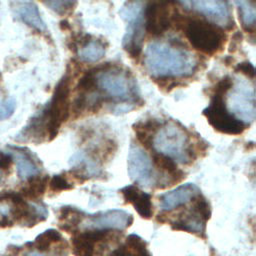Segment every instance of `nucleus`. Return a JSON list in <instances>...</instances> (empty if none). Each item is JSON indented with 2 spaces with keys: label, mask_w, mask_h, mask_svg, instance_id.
I'll return each mask as SVG.
<instances>
[{
  "label": "nucleus",
  "mask_w": 256,
  "mask_h": 256,
  "mask_svg": "<svg viewBox=\"0 0 256 256\" xmlns=\"http://www.w3.org/2000/svg\"><path fill=\"white\" fill-rule=\"evenodd\" d=\"M144 64L148 73L154 77L187 76L196 67V61L189 51L165 42L147 45Z\"/></svg>",
  "instance_id": "f257e3e1"
},
{
  "label": "nucleus",
  "mask_w": 256,
  "mask_h": 256,
  "mask_svg": "<svg viewBox=\"0 0 256 256\" xmlns=\"http://www.w3.org/2000/svg\"><path fill=\"white\" fill-rule=\"evenodd\" d=\"M154 149L172 160L187 164L194 159V151L189 134L180 125L169 122L159 127L152 139Z\"/></svg>",
  "instance_id": "f03ea898"
},
{
  "label": "nucleus",
  "mask_w": 256,
  "mask_h": 256,
  "mask_svg": "<svg viewBox=\"0 0 256 256\" xmlns=\"http://www.w3.org/2000/svg\"><path fill=\"white\" fill-rule=\"evenodd\" d=\"M70 84V77L66 74L57 84L48 106L40 112L45 121L47 139L49 141L57 136L62 123L69 117Z\"/></svg>",
  "instance_id": "7ed1b4c3"
},
{
  "label": "nucleus",
  "mask_w": 256,
  "mask_h": 256,
  "mask_svg": "<svg viewBox=\"0 0 256 256\" xmlns=\"http://www.w3.org/2000/svg\"><path fill=\"white\" fill-rule=\"evenodd\" d=\"M185 35L195 49L209 55L220 51L225 42L223 30L202 19H187Z\"/></svg>",
  "instance_id": "20e7f679"
},
{
  "label": "nucleus",
  "mask_w": 256,
  "mask_h": 256,
  "mask_svg": "<svg viewBox=\"0 0 256 256\" xmlns=\"http://www.w3.org/2000/svg\"><path fill=\"white\" fill-rule=\"evenodd\" d=\"M119 13L127 22L122 46L131 58H138L142 51L145 27L143 4L141 2H126Z\"/></svg>",
  "instance_id": "39448f33"
},
{
  "label": "nucleus",
  "mask_w": 256,
  "mask_h": 256,
  "mask_svg": "<svg viewBox=\"0 0 256 256\" xmlns=\"http://www.w3.org/2000/svg\"><path fill=\"white\" fill-rule=\"evenodd\" d=\"M202 113L208 123L218 132L229 135H239L246 128V124L227 111L223 96L213 95L209 106L206 107Z\"/></svg>",
  "instance_id": "423d86ee"
},
{
  "label": "nucleus",
  "mask_w": 256,
  "mask_h": 256,
  "mask_svg": "<svg viewBox=\"0 0 256 256\" xmlns=\"http://www.w3.org/2000/svg\"><path fill=\"white\" fill-rule=\"evenodd\" d=\"M228 108L244 124L255 118L254 88L243 79H238L235 88L228 96Z\"/></svg>",
  "instance_id": "0eeeda50"
},
{
  "label": "nucleus",
  "mask_w": 256,
  "mask_h": 256,
  "mask_svg": "<svg viewBox=\"0 0 256 256\" xmlns=\"http://www.w3.org/2000/svg\"><path fill=\"white\" fill-rule=\"evenodd\" d=\"M102 68L98 72L95 70L97 84L110 97L121 101L128 100L132 88L127 74L117 68H111L108 63Z\"/></svg>",
  "instance_id": "6e6552de"
},
{
  "label": "nucleus",
  "mask_w": 256,
  "mask_h": 256,
  "mask_svg": "<svg viewBox=\"0 0 256 256\" xmlns=\"http://www.w3.org/2000/svg\"><path fill=\"white\" fill-rule=\"evenodd\" d=\"M127 167L128 174L135 183L144 187L156 186V177L150 157L141 147L133 143L128 152Z\"/></svg>",
  "instance_id": "1a4fd4ad"
},
{
  "label": "nucleus",
  "mask_w": 256,
  "mask_h": 256,
  "mask_svg": "<svg viewBox=\"0 0 256 256\" xmlns=\"http://www.w3.org/2000/svg\"><path fill=\"white\" fill-rule=\"evenodd\" d=\"M133 222L130 213L123 210H108L94 215H90L86 220L82 221L83 227L89 230H123L129 227Z\"/></svg>",
  "instance_id": "9d476101"
},
{
  "label": "nucleus",
  "mask_w": 256,
  "mask_h": 256,
  "mask_svg": "<svg viewBox=\"0 0 256 256\" xmlns=\"http://www.w3.org/2000/svg\"><path fill=\"white\" fill-rule=\"evenodd\" d=\"M187 9L192 8L203 15H205L214 25L225 26L230 28L233 26V20L231 18L229 6L227 2L219 0H195V1H184L180 2Z\"/></svg>",
  "instance_id": "9b49d317"
},
{
  "label": "nucleus",
  "mask_w": 256,
  "mask_h": 256,
  "mask_svg": "<svg viewBox=\"0 0 256 256\" xmlns=\"http://www.w3.org/2000/svg\"><path fill=\"white\" fill-rule=\"evenodd\" d=\"M172 14L168 2H150L144 9L145 29L152 35H161L171 24Z\"/></svg>",
  "instance_id": "f8f14e48"
},
{
  "label": "nucleus",
  "mask_w": 256,
  "mask_h": 256,
  "mask_svg": "<svg viewBox=\"0 0 256 256\" xmlns=\"http://www.w3.org/2000/svg\"><path fill=\"white\" fill-rule=\"evenodd\" d=\"M109 231L89 230L75 235L72 239V250L75 256H93L95 248L107 241Z\"/></svg>",
  "instance_id": "ddd939ff"
},
{
  "label": "nucleus",
  "mask_w": 256,
  "mask_h": 256,
  "mask_svg": "<svg viewBox=\"0 0 256 256\" xmlns=\"http://www.w3.org/2000/svg\"><path fill=\"white\" fill-rule=\"evenodd\" d=\"M198 194L199 189L195 184L187 183L181 185L176 189L161 195V208L166 211L172 210L174 208H177L181 205L188 203L189 201H191V199H194V197Z\"/></svg>",
  "instance_id": "4468645a"
},
{
  "label": "nucleus",
  "mask_w": 256,
  "mask_h": 256,
  "mask_svg": "<svg viewBox=\"0 0 256 256\" xmlns=\"http://www.w3.org/2000/svg\"><path fill=\"white\" fill-rule=\"evenodd\" d=\"M121 193L126 203L133 205L137 213L146 219L152 216V203L150 194L141 191L134 185H128L121 189Z\"/></svg>",
  "instance_id": "2eb2a0df"
},
{
  "label": "nucleus",
  "mask_w": 256,
  "mask_h": 256,
  "mask_svg": "<svg viewBox=\"0 0 256 256\" xmlns=\"http://www.w3.org/2000/svg\"><path fill=\"white\" fill-rule=\"evenodd\" d=\"M15 14L28 26L38 30L46 31V25L41 18L39 9L34 2L31 1H20L12 3Z\"/></svg>",
  "instance_id": "dca6fc26"
},
{
  "label": "nucleus",
  "mask_w": 256,
  "mask_h": 256,
  "mask_svg": "<svg viewBox=\"0 0 256 256\" xmlns=\"http://www.w3.org/2000/svg\"><path fill=\"white\" fill-rule=\"evenodd\" d=\"M17 167V174L21 180H29L40 172V168L32 156L22 149L12 147L7 151Z\"/></svg>",
  "instance_id": "f3484780"
},
{
  "label": "nucleus",
  "mask_w": 256,
  "mask_h": 256,
  "mask_svg": "<svg viewBox=\"0 0 256 256\" xmlns=\"http://www.w3.org/2000/svg\"><path fill=\"white\" fill-rule=\"evenodd\" d=\"M171 225L173 229L184 230L204 237L206 220L191 207L190 212L183 214V216L179 217Z\"/></svg>",
  "instance_id": "a211bd4d"
},
{
  "label": "nucleus",
  "mask_w": 256,
  "mask_h": 256,
  "mask_svg": "<svg viewBox=\"0 0 256 256\" xmlns=\"http://www.w3.org/2000/svg\"><path fill=\"white\" fill-rule=\"evenodd\" d=\"M110 256H151L146 242L138 235L131 234L127 237L125 243L115 249Z\"/></svg>",
  "instance_id": "6ab92c4d"
},
{
  "label": "nucleus",
  "mask_w": 256,
  "mask_h": 256,
  "mask_svg": "<svg viewBox=\"0 0 256 256\" xmlns=\"http://www.w3.org/2000/svg\"><path fill=\"white\" fill-rule=\"evenodd\" d=\"M235 4L238 8L239 18L243 29L249 33H254L255 22H256V6L255 2L240 0L236 1Z\"/></svg>",
  "instance_id": "aec40b11"
},
{
  "label": "nucleus",
  "mask_w": 256,
  "mask_h": 256,
  "mask_svg": "<svg viewBox=\"0 0 256 256\" xmlns=\"http://www.w3.org/2000/svg\"><path fill=\"white\" fill-rule=\"evenodd\" d=\"M105 55V46L100 40H87L78 52L82 62L94 63L102 59Z\"/></svg>",
  "instance_id": "412c9836"
},
{
  "label": "nucleus",
  "mask_w": 256,
  "mask_h": 256,
  "mask_svg": "<svg viewBox=\"0 0 256 256\" xmlns=\"http://www.w3.org/2000/svg\"><path fill=\"white\" fill-rule=\"evenodd\" d=\"M84 215L80 210L70 206L62 207L59 214V226L61 229L71 233L82 223Z\"/></svg>",
  "instance_id": "4be33fe9"
},
{
  "label": "nucleus",
  "mask_w": 256,
  "mask_h": 256,
  "mask_svg": "<svg viewBox=\"0 0 256 256\" xmlns=\"http://www.w3.org/2000/svg\"><path fill=\"white\" fill-rule=\"evenodd\" d=\"M29 180V183L22 189L21 193L26 198L36 200L44 194L48 184V177H33Z\"/></svg>",
  "instance_id": "5701e85b"
},
{
  "label": "nucleus",
  "mask_w": 256,
  "mask_h": 256,
  "mask_svg": "<svg viewBox=\"0 0 256 256\" xmlns=\"http://www.w3.org/2000/svg\"><path fill=\"white\" fill-rule=\"evenodd\" d=\"M159 128V123L154 120L150 119L145 122H139L136 125H134V130L136 131V136L138 140L144 144L145 146H149V144H152L151 135L156 133V131Z\"/></svg>",
  "instance_id": "b1692460"
},
{
  "label": "nucleus",
  "mask_w": 256,
  "mask_h": 256,
  "mask_svg": "<svg viewBox=\"0 0 256 256\" xmlns=\"http://www.w3.org/2000/svg\"><path fill=\"white\" fill-rule=\"evenodd\" d=\"M61 240H62V236L60 232H58L55 229H48L42 232L41 234H39L35 238L33 245L37 250L43 252V251H47L52 244L59 242Z\"/></svg>",
  "instance_id": "393cba45"
},
{
  "label": "nucleus",
  "mask_w": 256,
  "mask_h": 256,
  "mask_svg": "<svg viewBox=\"0 0 256 256\" xmlns=\"http://www.w3.org/2000/svg\"><path fill=\"white\" fill-rule=\"evenodd\" d=\"M97 79H96V71L89 70L87 71L78 81L76 85V91L78 94H86L90 93L96 89Z\"/></svg>",
  "instance_id": "a878e982"
},
{
  "label": "nucleus",
  "mask_w": 256,
  "mask_h": 256,
  "mask_svg": "<svg viewBox=\"0 0 256 256\" xmlns=\"http://www.w3.org/2000/svg\"><path fill=\"white\" fill-rule=\"evenodd\" d=\"M46 6H48L51 10L55 11L60 15H64L74 9L77 2L76 1H48L43 2Z\"/></svg>",
  "instance_id": "bb28decb"
},
{
  "label": "nucleus",
  "mask_w": 256,
  "mask_h": 256,
  "mask_svg": "<svg viewBox=\"0 0 256 256\" xmlns=\"http://www.w3.org/2000/svg\"><path fill=\"white\" fill-rule=\"evenodd\" d=\"M50 190L53 192H60L71 189L73 186L70 184L67 179L62 175H54L49 183Z\"/></svg>",
  "instance_id": "cd10ccee"
},
{
  "label": "nucleus",
  "mask_w": 256,
  "mask_h": 256,
  "mask_svg": "<svg viewBox=\"0 0 256 256\" xmlns=\"http://www.w3.org/2000/svg\"><path fill=\"white\" fill-rule=\"evenodd\" d=\"M16 109V101L14 98H7L0 103V120H6L14 113Z\"/></svg>",
  "instance_id": "c85d7f7f"
},
{
  "label": "nucleus",
  "mask_w": 256,
  "mask_h": 256,
  "mask_svg": "<svg viewBox=\"0 0 256 256\" xmlns=\"http://www.w3.org/2000/svg\"><path fill=\"white\" fill-rule=\"evenodd\" d=\"M233 87V81L229 76H225L222 78L215 86L213 95H219L224 96L231 88Z\"/></svg>",
  "instance_id": "c756f323"
},
{
  "label": "nucleus",
  "mask_w": 256,
  "mask_h": 256,
  "mask_svg": "<svg viewBox=\"0 0 256 256\" xmlns=\"http://www.w3.org/2000/svg\"><path fill=\"white\" fill-rule=\"evenodd\" d=\"M235 72L242 73V74L246 75V76L249 77V78H253V77H254V74H255L254 66H253L250 62H248V61L238 63V64L235 66Z\"/></svg>",
  "instance_id": "7c9ffc66"
},
{
  "label": "nucleus",
  "mask_w": 256,
  "mask_h": 256,
  "mask_svg": "<svg viewBox=\"0 0 256 256\" xmlns=\"http://www.w3.org/2000/svg\"><path fill=\"white\" fill-rule=\"evenodd\" d=\"M13 163L11 155L6 152H0V169L9 170L11 164Z\"/></svg>",
  "instance_id": "2f4dec72"
},
{
  "label": "nucleus",
  "mask_w": 256,
  "mask_h": 256,
  "mask_svg": "<svg viewBox=\"0 0 256 256\" xmlns=\"http://www.w3.org/2000/svg\"><path fill=\"white\" fill-rule=\"evenodd\" d=\"M241 41H242V34L240 33V31H237L233 36H232V39H231V42H230V45H229V51L230 52H235L239 45L241 44Z\"/></svg>",
  "instance_id": "473e14b6"
},
{
  "label": "nucleus",
  "mask_w": 256,
  "mask_h": 256,
  "mask_svg": "<svg viewBox=\"0 0 256 256\" xmlns=\"http://www.w3.org/2000/svg\"><path fill=\"white\" fill-rule=\"evenodd\" d=\"M60 27H61L62 30H68V29H70V25H69L68 21H66V20H63V21L60 22Z\"/></svg>",
  "instance_id": "72a5a7b5"
},
{
  "label": "nucleus",
  "mask_w": 256,
  "mask_h": 256,
  "mask_svg": "<svg viewBox=\"0 0 256 256\" xmlns=\"http://www.w3.org/2000/svg\"><path fill=\"white\" fill-rule=\"evenodd\" d=\"M27 256H44V255H41V254H38V253H30V254H28Z\"/></svg>",
  "instance_id": "f704fd0d"
}]
</instances>
